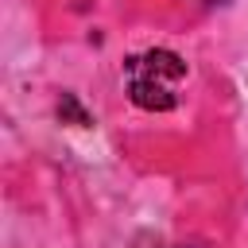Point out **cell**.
I'll return each mask as SVG.
<instances>
[{
	"label": "cell",
	"mask_w": 248,
	"mask_h": 248,
	"mask_svg": "<svg viewBox=\"0 0 248 248\" xmlns=\"http://www.w3.org/2000/svg\"><path fill=\"white\" fill-rule=\"evenodd\" d=\"M202 4H229V0H202Z\"/></svg>",
	"instance_id": "cell-2"
},
{
	"label": "cell",
	"mask_w": 248,
	"mask_h": 248,
	"mask_svg": "<svg viewBox=\"0 0 248 248\" xmlns=\"http://www.w3.org/2000/svg\"><path fill=\"white\" fill-rule=\"evenodd\" d=\"M186 81V62L174 50H143L124 62V85L128 97L147 112H167L178 105V89Z\"/></svg>",
	"instance_id": "cell-1"
}]
</instances>
